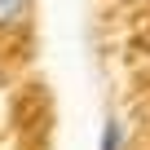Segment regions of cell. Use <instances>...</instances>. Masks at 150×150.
<instances>
[{
    "label": "cell",
    "instance_id": "1",
    "mask_svg": "<svg viewBox=\"0 0 150 150\" xmlns=\"http://www.w3.org/2000/svg\"><path fill=\"white\" fill-rule=\"evenodd\" d=\"M31 18V0H0V31H13Z\"/></svg>",
    "mask_w": 150,
    "mask_h": 150
},
{
    "label": "cell",
    "instance_id": "2",
    "mask_svg": "<svg viewBox=\"0 0 150 150\" xmlns=\"http://www.w3.org/2000/svg\"><path fill=\"white\" fill-rule=\"evenodd\" d=\"M128 146V132H124V124L115 119V115H106L102 119V137H97V150H124Z\"/></svg>",
    "mask_w": 150,
    "mask_h": 150
}]
</instances>
